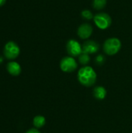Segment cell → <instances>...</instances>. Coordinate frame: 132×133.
Here are the masks:
<instances>
[{
	"label": "cell",
	"instance_id": "cell-17",
	"mask_svg": "<svg viewBox=\"0 0 132 133\" xmlns=\"http://www.w3.org/2000/svg\"><path fill=\"white\" fill-rule=\"evenodd\" d=\"M5 2H6V0H0V7L2 6V5H4L5 3Z\"/></svg>",
	"mask_w": 132,
	"mask_h": 133
},
{
	"label": "cell",
	"instance_id": "cell-16",
	"mask_svg": "<svg viewBox=\"0 0 132 133\" xmlns=\"http://www.w3.org/2000/svg\"><path fill=\"white\" fill-rule=\"evenodd\" d=\"M25 133H40V132L39 131V129H37L36 128H32V129L27 130Z\"/></svg>",
	"mask_w": 132,
	"mask_h": 133
},
{
	"label": "cell",
	"instance_id": "cell-3",
	"mask_svg": "<svg viewBox=\"0 0 132 133\" xmlns=\"http://www.w3.org/2000/svg\"><path fill=\"white\" fill-rule=\"evenodd\" d=\"M19 53L20 48L19 45L12 41H8L3 48V55L8 60L13 61L19 55Z\"/></svg>",
	"mask_w": 132,
	"mask_h": 133
},
{
	"label": "cell",
	"instance_id": "cell-14",
	"mask_svg": "<svg viewBox=\"0 0 132 133\" xmlns=\"http://www.w3.org/2000/svg\"><path fill=\"white\" fill-rule=\"evenodd\" d=\"M81 16L83 19H87V20H90L92 19L94 16H93V12L90 11V10H88V9H84L81 12Z\"/></svg>",
	"mask_w": 132,
	"mask_h": 133
},
{
	"label": "cell",
	"instance_id": "cell-2",
	"mask_svg": "<svg viewBox=\"0 0 132 133\" xmlns=\"http://www.w3.org/2000/svg\"><path fill=\"white\" fill-rule=\"evenodd\" d=\"M121 48V41L117 37H110L107 39L103 45L105 54L112 56L117 54Z\"/></svg>",
	"mask_w": 132,
	"mask_h": 133
},
{
	"label": "cell",
	"instance_id": "cell-13",
	"mask_svg": "<svg viewBox=\"0 0 132 133\" xmlns=\"http://www.w3.org/2000/svg\"><path fill=\"white\" fill-rule=\"evenodd\" d=\"M107 5V0H93V7L96 10L103 9Z\"/></svg>",
	"mask_w": 132,
	"mask_h": 133
},
{
	"label": "cell",
	"instance_id": "cell-5",
	"mask_svg": "<svg viewBox=\"0 0 132 133\" xmlns=\"http://www.w3.org/2000/svg\"><path fill=\"white\" fill-rule=\"evenodd\" d=\"M78 67V63L74 57L66 56L61 58L60 62V69L64 72H73L76 70Z\"/></svg>",
	"mask_w": 132,
	"mask_h": 133
},
{
	"label": "cell",
	"instance_id": "cell-11",
	"mask_svg": "<svg viewBox=\"0 0 132 133\" xmlns=\"http://www.w3.org/2000/svg\"><path fill=\"white\" fill-rule=\"evenodd\" d=\"M46 124V118L42 115H37L33 119V125L34 128L39 129L43 128Z\"/></svg>",
	"mask_w": 132,
	"mask_h": 133
},
{
	"label": "cell",
	"instance_id": "cell-6",
	"mask_svg": "<svg viewBox=\"0 0 132 133\" xmlns=\"http://www.w3.org/2000/svg\"><path fill=\"white\" fill-rule=\"evenodd\" d=\"M66 51L69 56L79 57L82 53V47L80 43L74 39H70L66 44Z\"/></svg>",
	"mask_w": 132,
	"mask_h": 133
},
{
	"label": "cell",
	"instance_id": "cell-7",
	"mask_svg": "<svg viewBox=\"0 0 132 133\" xmlns=\"http://www.w3.org/2000/svg\"><path fill=\"white\" fill-rule=\"evenodd\" d=\"M82 52L88 54V55H92L95 54L99 51L100 50V44L94 41H87L83 43L82 45Z\"/></svg>",
	"mask_w": 132,
	"mask_h": 133
},
{
	"label": "cell",
	"instance_id": "cell-10",
	"mask_svg": "<svg viewBox=\"0 0 132 133\" xmlns=\"http://www.w3.org/2000/svg\"><path fill=\"white\" fill-rule=\"evenodd\" d=\"M93 94L96 99H97L99 101H102V100L105 99V97L107 96V90L105 87H103L102 86H97V87H94Z\"/></svg>",
	"mask_w": 132,
	"mask_h": 133
},
{
	"label": "cell",
	"instance_id": "cell-1",
	"mask_svg": "<svg viewBox=\"0 0 132 133\" xmlns=\"http://www.w3.org/2000/svg\"><path fill=\"white\" fill-rule=\"evenodd\" d=\"M78 81L84 87H93L97 79V74L93 67L89 65H85L80 68L77 73Z\"/></svg>",
	"mask_w": 132,
	"mask_h": 133
},
{
	"label": "cell",
	"instance_id": "cell-8",
	"mask_svg": "<svg viewBox=\"0 0 132 133\" xmlns=\"http://www.w3.org/2000/svg\"><path fill=\"white\" fill-rule=\"evenodd\" d=\"M93 26L89 23H83L80 25L77 30L78 36L83 40L88 39L93 34Z\"/></svg>",
	"mask_w": 132,
	"mask_h": 133
},
{
	"label": "cell",
	"instance_id": "cell-12",
	"mask_svg": "<svg viewBox=\"0 0 132 133\" xmlns=\"http://www.w3.org/2000/svg\"><path fill=\"white\" fill-rule=\"evenodd\" d=\"M79 62L81 65H82L83 66L85 65H88V64L90 62V56L88 54L86 53H82L79 56Z\"/></svg>",
	"mask_w": 132,
	"mask_h": 133
},
{
	"label": "cell",
	"instance_id": "cell-9",
	"mask_svg": "<svg viewBox=\"0 0 132 133\" xmlns=\"http://www.w3.org/2000/svg\"><path fill=\"white\" fill-rule=\"evenodd\" d=\"M6 69L7 72L13 76H19L22 72L21 65L17 62L15 61H10L9 62H8L6 65Z\"/></svg>",
	"mask_w": 132,
	"mask_h": 133
},
{
	"label": "cell",
	"instance_id": "cell-15",
	"mask_svg": "<svg viewBox=\"0 0 132 133\" xmlns=\"http://www.w3.org/2000/svg\"><path fill=\"white\" fill-rule=\"evenodd\" d=\"M105 61H106V58H105V56L103 55H98L96 57V58H95V62L98 65H103L104 62H105Z\"/></svg>",
	"mask_w": 132,
	"mask_h": 133
},
{
	"label": "cell",
	"instance_id": "cell-4",
	"mask_svg": "<svg viewBox=\"0 0 132 133\" xmlns=\"http://www.w3.org/2000/svg\"><path fill=\"white\" fill-rule=\"evenodd\" d=\"M93 21L96 26L100 30H106L109 28L112 23V19L106 12L96 13L93 17Z\"/></svg>",
	"mask_w": 132,
	"mask_h": 133
}]
</instances>
